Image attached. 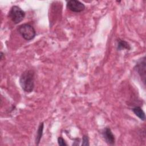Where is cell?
Instances as JSON below:
<instances>
[{"mask_svg": "<svg viewBox=\"0 0 146 146\" xmlns=\"http://www.w3.org/2000/svg\"><path fill=\"white\" fill-rule=\"evenodd\" d=\"M67 8L75 13H80L85 9V5L77 0H70L67 2Z\"/></svg>", "mask_w": 146, "mask_h": 146, "instance_id": "obj_4", "label": "cell"}, {"mask_svg": "<svg viewBox=\"0 0 146 146\" xmlns=\"http://www.w3.org/2000/svg\"><path fill=\"white\" fill-rule=\"evenodd\" d=\"M43 128H44V123L43 122H42L40 123L38 128L36 131V135L35 137V144L36 145H39L40 141L41 140V138L43 135Z\"/></svg>", "mask_w": 146, "mask_h": 146, "instance_id": "obj_9", "label": "cell"}, {"mask_svg": "<svg viewBox=\"0 0 146 146\" xmlns=\"http://www.w3.org/2000/svg\"><path fill=\"white\" fill-rule=\"evenodd\" d=\"M102 136L105 141L111 145H113L115 142V136L109 127H106L102 131Z\"/></svg>", "mask_w": 146, "mask_h": 146, "instance_id": "obj_6", "label": "cell"}, {"mask_svg": "<svg viewBox=\"0 0 146 146\" xmlns=\"http://www.w3.org/2000/svg\"><path fill=\"white\" fill-rule=\"evenodd\" d=\"M58 145H62V146L67 145V144L66 143L64 139H63L62 137H59L58 138Z\"/></svg>", "mask_w": 146, "mask_h": 146, "instance_id": "obj_11", "label": "cell"}, {"mask_svg": "<svg viewBox=\"0 0 146 146\" xmlns=\"http://www.w3.org/2000/svg\"><path fill=\"white\" fill-rule=\"evenodd\" d=\"M131 47L130 44L124 40H122L119 39L117 41V49L118 50H131Z\"/></svg>", "mask_w": 146, "mask_h": 146, "instance_id": "obj_8", "label": "cell"}, {"mask_svg": "<svg viewBox=\"0 0 146 146\" xmlns=\"http://www.w3.org/2000/svg\"><path fill=\"white\" fill-rule=\"evenodd\" d=\"M133 113L141 120L144 121L145 120V115L142 108L139 106H136L132 109Z\"/></svg>", "mask_w": 146, "mask_h": 146, "instance_id": "obj_7", "label": "cell"}, {"mask_svg": "<svg viewBox=\"0 0 146 146\" xmlns=\"http://www.w3.org/2000/svg\"><path fill=\"white\" fill-rule=\"evenodd\" d=\"M145 57L144 56L137 62L135 67L141 78H143L144 83H145Z\"/></svg>", "mask_w": 146, "mask_h": 146, "instance_id": "obj_5", "label": "cell"}, {"mask_svg": "<svg viewBox=\"0 0 146 146\" xmlns=\"http://www.w3.org/2000/svg\"><path fill=\"white\" fill-rule=\"evenodd\" d=\"M3 53L2 52H1V55H0V59L2 60L3 59Z\"/></svg>", "mask_w": 146, "mask_h": 146, "instance_id": "obj_12", "label": "cell"}, {"mask_svg": "<svg viewBox=\"0 0 146 146\" xmlns=\"http://www.w3.org/2000/svg\"><path fill=\"white\" fill-rule=\"evenodd\" d=\"M25 12L18 6H13L10 9L8 16L15 24L20 23L25 17Z\"/></svg>", "mask_w": 146, "mask_h": 146, "instance_id": "obj_3", "label": "cell"}, {"mask_svg": "<svg viewBox=\"0 0 146 146\" xmlns=\"http://www.w3.org/2000/svg\"><path fill=\"white\" fill-rule=\"evenodd\" d=\"M82 145H86V146H88L90 145L89 143V138L88 136L87 135H84L82 138Z\"/></svg>", "mask_w": 146, "mask_h": 146, "instance_id": "obj_10", "label": "cell"}, {"mask_svg": "<svg viewBox=\"0 0 146 146\" xmlns=\"http://www.w3.org/2000/svg\"><path fill=\"white\" fill-rule=\"evenodd\" d=\"M34 72L32 70H29L24 71L20 76L19 84L22 90L30 93L34 88Z\"/></svg>", "mask_w": 146, "mask_h": 146, "instance_id": "obj_1", "label": "cell"}, {"mask_svg": "<svg viewBox=\"0 0 146 146\" xmlns=\"http://www.w3.org/2000/svg\"><path fill=\"white\" fill-rule=\"evenodd\" d=\"M18 31L22 37L26 40L30 41L36 36V31L34 27L29 23H24L18 28Z\"/></svg>", "mask_w": 146, "mask_h": 146, "instance_id": "obj_2", "label": "cell"}]
</instances>
